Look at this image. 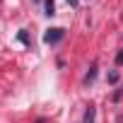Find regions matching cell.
<instances>
[{
	"label": "cell",
	"mask_w": 123,
	"mask_h": 123,
	"mask_svg": "<svg viewBox=\"0 0 123 123\" xmlns=\"http://www.w3.org/2000/svg\"><path fill=\"white\" fill-rule=\"evenodd\" d=\"M63 34H65V29H60V27L48 29V31L43 34V43H58L60 39H63Z\"/></svg>",
	"instance_id": "cell-1"
},
{
	"label": "cell",
	"mask_w": 123,
	"mask_h": 123,
	"mask_svg": "<svg viewBox=\"0 0 123 123\" xmlns=\"http://www.w3.org/2000/svg\"><path fill=\"white\" fill-rule=\"evenodd\" d=\"M46 15H55V7H53V0H46Z\"/></svg>",
	"instance_id": "cell-4"
},
{
	"label": "cell",
	"mask_w": 123,
	"mask_h": 123,
	"mask_svg": "<svg viewBox=\"0 0 123 123\" xmlns=\"http://www.w3.org/2000/svg\"><path fill=\"white\" fill-rule=\"evenodd\" d=\"M116 65H123V48H121L118 55H116Z\"/></svg>",
	"instance_id": "cell-5"
},
{
	"label": "cell",
	"mask_w": 123,
	"mask_h": 123,
	"mask_svg": "<svg viewBox=\"0 0 123 123\" xmlns=\"http://www.w3.org/2000/svg\"><path fill=\"white\" fill-rule=\"evenodd\" d=\"M36 123H46V121H43V118H39V121H36Z\"/></svg>",
	"instance_id": "cell-8"
},
{
	"label": "cell",
	"mask_w": 123,
	"mask_h": 123,
	"mask_svg": "<svg viewBox=\"0 0 123 123\" xmlns=\"http://www.w3.org/2000/svg\"><path fill=\"white\" fill-rule=\"evenodd\" d=\"M94 77H97V60L92 63V68H89V73L85 75V85H92L94 82Z\"/></svg>",
	"instance_id": "cell-2"
},
{
	"label": "cell",
	"mask_w": 123,
	"mask_h": 123,
	"mask_svg": "<svg viewBox=\"0 0 123 123\" xmlns=\"http://www.w3.org/2000/svg\"><path fill=\"white\" fill-rule=\"evenodd\" d=\"M94 116H97V109L89 104V106H87V111H85V123H94Z\"/></svg>",
	"instance_id": "cell-3"
},
{
	"label": "cell",
	"mask_w": 123,
	"mask_h": 123,
	"mask_svg": "<svg viewBox=\"0 0 123 123\" xmlns=\"http://www.w3.org/2000/svg\"><path fill=\"white\" fill-rule=\"evenodd\" d=\"M109 82H118V73H116V70L109 73Z\"/></svg>",
	"instance_id": "cell-6"
},
{
	"label": "cell",
	"mask_w": 123,
	"mask_h": 123,
	"mask_svg": "<svg viewBox=\"0 0 123 123\" xmlns=\"http://www.w3.org/2000/svg\"><path fill=\"white\" fill-rule=\"evenodd\" d=\"M68 3H70V5H77V0H68Z\"/></svg>",
	"instance_id": "cell-7"
}]
</instances>
